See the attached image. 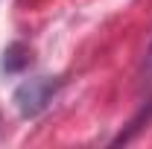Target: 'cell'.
<instances>
[{"mask_svg":"<svg viewBox=\"0 0 152 149\" xmlns=\"http://www.w3.org/2000/svg\"><path fill=\"white\" fill-rule=\"evenodd\" d=\"M3 70H9V73H15V70H20L26 61H29V50L23 47V44H12L6 53H3Z\"/></svg>","mask_w":152,"mask_h":149,"instance_id":"cell-2","label":"cell"},{"mask_svg":"<svg viewBox=\"0 0 152 149\" xmlns=\"http://www.w3.org/2000/svg\"><path fill=\"white\" fill-rule=\"evenodd\" d=\"M58 85L61 82L50 79V76H32V79L20 82L18 91H15V108H18V114L20 117H38L53 102Z\"/></svg>","mask_w":152,"mask_h":149,"instance_id":"cell-1","label":"cell"},{"mask_svg":"<svg viewBox=\"0 0 152 149\" xmlns=\"http://www.w3.org/2000/svg\"><path fill=\"white\" fill-rule=\"evenodd\" d=\"M146 82H152V47H149V53H146Z\"/></svg>","mask_w":152,"mask_h":149,"instance_id":"cell-3","label":"cell"}]
</instances>
